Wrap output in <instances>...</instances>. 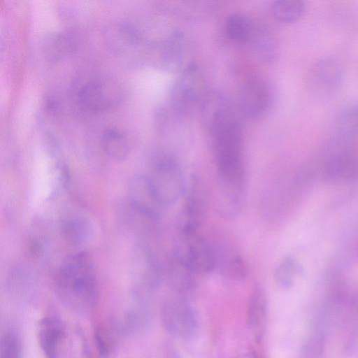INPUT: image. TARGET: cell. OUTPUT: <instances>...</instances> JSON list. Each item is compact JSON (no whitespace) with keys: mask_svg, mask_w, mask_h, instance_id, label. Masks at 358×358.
I'll return each mask as SVG.
<instances>
[{"mask_svg":"<svg viewBox=\"0 0 358 358\" xmlns=\"http://www.w3.org/2000/svg\"><path fill=\"white\" fill-rule=\"evenodd\" d=\"M101 143L104 152L113 159L122 160L128 155L127 139L117 129H106L102 134Z\"/></svg>","mask_w":358,"mask_h":358,"instance_id":"20","label":"cell"},{"mask_svg":"<svg viewBox=\"0 0 358 358\" xmlns=\"http://www.w3.org/2000/svg\"><path fill=\"white\" fill-rule=\"evenodd\" d=\"M185 41L183 34L174 31L162 43L160 57L163 66L171 71L180 69L185 58Z\"/></svg>","mask_w":358,"mask_h":358,"instance_id":"18","label":"cell"},{"mask_svg":"<svg viewBox=\"0 0 358 358\" xmlns=\"http://www.w3.org/2000/svg\"><path fill=\"white\" fill-rule=\"evenodd\" d=\"M313 77L320 87L327 90H334L341 85L344 78V71L336 59L333 57H324L315 64Z\"/></svg>","mask_w":358,"mask_h":358,"instance_id":"17","label":"cell"},{"mask_svg":"<svg viewBox=\"0 0 358 358\" xmlns=\"http://www.w3.org/2000/svg\"><path fill=\"white\" fill-rule=\"evenodd\" d=\"M37 340L45 358H58L60 348L66 337L62 321L55 316L42 317L37 324Z\"/></svg>","mask_w":358,"mask_h":358,"instance_id":"11","label":"cell"},{"mask_svg":"<svg viewBox=\"0 0 358 358\" xmlns=\"http://www.w3.org/2000/svg\"><path fill=\"white\" fill-rule=\"evenodd\" d=\"M268 314L267 297L264 289L255 285L249 297L247 320L250 330L260 338L265 330Z\"/></svg>","mask_w":358,"mask_h":358,"instance_id":"14","label":"cell"},{"mask_svg":"<svg viewBox=\"0 0 358 358\" xmlns=\"http://www.w3.org/2000/svg\"><path fill=\"white\" fill-rule=\"evenodd\" d=\"M300 271V266L295 259L292 257H286L275 268L273 276L279 285L283 287H289Z\"/></svg>","mask_w":358,"mask_h":358,"instance_id":"24","label":"cell"},{"mask_svg":"<svg viewBox=\"0 0 358 358\" xmlns=\"http://www.w3.org/2000/svg\"><path fill=\"white\" fill-rule=\"evenodd\" d=\"M204 76L200 69L191 64L184 68L170 92V103L179 115H187L201 108L208 94Z\"/></svg>","mask_w":358,"mask_h":358,"instance_id":"2","label":"cell"},{"mask_svg":"<svg viewBox=\"0 0 358 358\" xmlns=\"http://www.w3.org/2000/svg\"><path fill=\"white\" fill-rule=\"evenodd\" d=\"M54 287L60 301L78 313H90L99 299V285L93 261L80 252L64 261L54 279Z\"/></svg>","mask_w":358,"mask_h":358,"instance_id":"1","label":"cell"},{"mask_svg":"<svg viewBox=\"0 0 358 358\" xmlns=\"http://www.w3.org/2000/svg\"><path fill=\"white\" fill-rule=\"evenodd\" d=\"M70 36L66 33L50 35L45 43V53L50 61H57L71 49Z\"/></svg>","mask_w":358,"mask_h":358,"instance_id":"23","label":"cell"},{"mask_svg":"<svg viewBox=\"0 0 358 358\" xmlns=\"http://www.w3.org/2000/svg\"><path fill=\"white\" fill-rule=\"evenodd\" d=\"M148 177L163 206L175 203L185 192L186 185L181 168L169 155L159 156Z\"/></svg>","mask_w":358,"mask_h":358,"instance_id":"3","label":"cell"},{"mask_svg":"<svg viewBox=\"0 0 358 358\" xmlns=\"http://www.w3.org/2000/svg\"><path fill=\"white\" fill-rule=\"evenodd\" d=\"M122 91L112 78H99L86 83L78 92L80 106L87 112L108 110L120 101Z\"/></svg>","mask_w":358,"mask_h":358,"instance_id":"6","label":"cell"},{"mask_svg":"<svg viewBox=\"0 0 358 358\" xmlns=\"http://www.w3.org/2000/svg\"><path fill=\"white\" fill-rule=\"evenodd\" d=\"M271 103V89L264 80L256 76L245 79L239 92L240 108L245 116L252 119L261 117Z\"/></svg>","mask_w":358,"mask_h":358,"instance_id":"8","label":"cell"},{"mask_svg":"<svg viewBox=\"0 0 358 358\" xmlns=\"http://www.w3.org/2000/svg\"><path fill=\"white\" fill-rule=\"evenodd\" d=\"M185 213L186 222L182 231H196L202 220L207 207V194L203 183L197 176H192L185 186Z\"/></svg>","mask_w":358,"mask_h":358,"instance_id":"10","label":"cell"},{"mask_svg":"<svg viewBox=\"0 0 358 358\" xmlns=\"http://www.w3.org/2000/svg\"><path fill=\"white\" fill-rule=\"evenodd\" d=\"M240 358H257V357L252 353H250V354L243 355Z\"/></svg>","mask_w":358,"mask_h":358,"instance_id":"30","label":"cell"},{"mask_svg":"<svg viewBox=\"0 0 358 358\" xmlns=\"http://www.w3.org/2000/svg\"><path fill=\"white\" fill-rule=\"evenodd\" d=\"M214 250L216 266L223 275L237 280L247 277L248 264L240 253L228 247L221 248L217 250L214 248Z\"/></svg>","mask_w":358,"mask_h":358,"instance_id":"16","label":"cell"},{"mask_svg":"<svg viewBox=\"0 0 358 358\" xmlns=\"http://www.w3.org/2000/svg\"><path fill=\"white\" fill-rule=\"evenodd\" d=\"M150 310L142 300L138 299L122 313L113 325L116 331L135 335L145 330L151 319Z\"/></svg>","mask_w":358,"mask_h":358,"instance_id":"13","label":"cell"},{"mask_svg":"<svg viewBox=\"0 0 358 358\" xmlns=\"http://www.w3.org/2000/svg\"><path fill=\"white\" fill-rule=\"evenodd\" d=\"M228 38L236 43H245L251 40L254 29L250 20L241 13L231 14L225 22Z\"/></svg>","mask_w":358,"mask_h":358,"instance_id":"19","label":"cell"},{"mask_svg":"<svg viewBox=\"0 0 358 358\" xmlns=\"http://www.w3.org/2000/svg\"><path fill=\"white\" fill-rule=\"evenodd\" d=\"M113 332L112 327H108L101 324L94 328V342L100 358H109L115 350V341Z\"/></svg>","mask_w":358,"mask_h":358,"instance_id":"25","label":"cell"},{"mask_svg":"<svg viewBox=\"0 0 358 358\" xmlns=\"http://www.w3.org/2000/svg\"><path fill=\"white\" fill-rule=\"evenodd\" d=\"M22 347L20 337L13 330L4 331L1 336L0 358H21Z\"/></svg>","mask_w":358,"mask_h":358,"instance_id":"27","label":"cell"},{"mask_svg":"<svg viewBox=\"0 0 358 358\" xmlns=\"http://www.w3.org/2000/svg\"><path fill=\"white\" fill-rule=\"evenodd\" d=\"M70 358H92L87 338L79 327H76L70 340Z\"/></svg>","mask_w":358,"mask_h":358,"instance_id":"28","label":"cell"},{"mask_svg":"<svg viewBox=\"0 0 358 358\" xmlns=\"http://www.w3.org/2000/svg\"><path fill=\"white\" fill-rule=\"evenodd\" d=\"M160 317L164 329L173 337L187 341L198 334L197 313L183 296L166 299L162 305Z\"/></svg>","mask_w":358,"mask_h":358,"instance_id":"4","label":"cell"},{"mask_svg":"<svg viewBox=\"0 0 358 358\" xmlns=\"http://www.w3.org/2000/svg\"><path fill=\"white\" fill-rule=\"evenodd\" d=\"M305 8L304 2L299 0H278L271 6L274 18L283 24L298 21L303 16Z\"/></svg>","mask_w":358,"mask_h":358,"instance_id":"22","label":"cell"},{"mask_svg":"<svg viewBox=\"0 0 358 358\" xmlns=\"http://www.w3.org/2000/svg\"><path fill=\"white\" fill-rule=\"evenodd\" d=\"M60 231L66 242L78 245L88 238L90 224L87 220L80 216H67L61 221Z\"/></svg>","mask_w":358,"mask_h":358,"instance_id":"21","label":"cell"},{"mask_svg":"<svg viewBox=\"0 0 358 358\" xmlns=\"http://www.w3.org/2000/svg\"><path fill=\"white\" fill-rule=\"evenodd\" d=\"M217 175L215 209L222 216L234 217L241 211L245 201V170Z\"/></svg>","mask_w":358,"mask_h":358,"instance_id":"5","label":"cell"},{"mask_svg":"<svg viewBox=\"0 0 358 358\" xmlns=\"http://www.w3.org/2000/svg\"><path fill=\"white\" fill-rule=\"evenodd\" d=\"M252 38L257 39L256 41H253L254 45L256 46L257 50L260 55L264 58L268 57L269 60L272 59L275 55V45L271 38L266 36L255 37L254 33Z\"/></svg>","mask_w":358,"mask_h":358,"instance_id":"29","label":"cell"},{"mask_svg":"<svg viewBox=\"0 0 358 358\" xmlns=\"http://www.w3.org/2000/svg\"><path fill=\"white\" fill-rule=\"evenodd\" d=\"M182 242L175 253L196 274L211 272L216 266L214 248L196 232L182 233Z\"/></svg>","mask_w":358,"mask_h":358,"instance_id":"7","label":"cell"},{"mask_svg":"<svg viewBox=\"0 0 358 358\" xmlns=\"http://www.w3.org/2000/svg\"><path fill=\"white\" fill-rule=\"evenodd\" d=\"M340 136L349 138L358 134V103L345 108L337 121Z\"/></svg>","mask_w":358,"mask_h":358,"instance_id":"26","label":"cell"},{"mask_svg":"<svg viewBox=\"0 0 358 358\" xmlns=\"http://www.w3.org/2000/svg\"><path fill=\"white\" fill-rule=\"evenodd\" d=\"M129 204L146 215L157 220L164 207L154 191L148 176L136 175L129 183Z\"/></svg>","mask_w":358,"mask_h":358,"instance_id":"9","label":"cell"},{"mask_svg":"<svg viewBox=\"0 0 358 358\" xmlns=\"http://www.w3.org/2000/svg\"><path fill=\"white\" fill-rule=\"evenodd\" d=\"M167 278L170 286L180 296L190 293L196 285V274L175 252L168 264Z\"/></svg>","mask_w":358,"mask_h":358,"instance_id":"15","label":"cell"},{"mask_svg":"<svg viewBox=\"0 0 358 358\" xmlns=\"http://www.w3.org/2000/svg\"><path fill=\"white\" fill-rule=\"evenodd\" d=\"M134 277L144 291L157 289L162 280L161 271L151 252L143 246L134 250L132 259Z\"/></svg>","mask_w":358,"mask_h":358,"instance_id":"12","label":"cell"}]
</instances>
